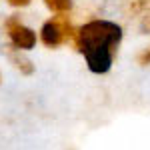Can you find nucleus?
<instances>
[{
  "label": "nucleus",
  "instance_id": "0eeeda50",
  "mask_svg": "<svg viewBox=\"0 0 150 150\" xmlns=\"http://www.w3.org/2000/svg\"><path fill=\"white\" fill-rule=\"evenodd\" d=\"M138 30H140V34H150V10H146L140 16Z\"/></svg>",
  "mask_w": 150,
  "mask_h": 150
},
{
  "label": "nucleus",
  "instance_id": "423d86ee",
  "mask_svg": "<svg viewBox=\"0 0 150 150\" xmlns=\"http://www.w3.org/2000/svg\"><path fill=\"white\" fill-rule=\"evenodd\" d=\"M146 10H150V0H130L126 8L130 16H142Z\"/></svg>",
  "mask_w": 150,
  "mask_h": 150
},
{
  "label": "nucleus",
  "instance_id": "9d476101",
  "mask_svg": "<svg viewBox=\"0 0 150 150\" xmlns=\"http://www.w3.org/2000/svg\"><path fill=\"white\" fill-rule=\"evenodd\" d=\"M0 84H2V72H0Z\"/></svg>",
  "mask_w": 150,
  "mask_h": 150
},
{
  "label": "nucleus",
  "instance_id": "20e7f679",
  "mask_svg": "<svg viewBox=\"0 0 150 150\" xmlns=\"http://www.w3.org/2000/svg\"><path fill=\"white\" fill-rule=\"evenodd\" d=\"M2 52L8 56L10 64L20 74H24V76H32L34 74V62L24 54V50H18V48H14L12 44H6V46H2Z\"/></svg>",
  "mask_w": 150,
  "mask_h": 150
},
{
  "label": "nucleus",
  "instance_id": "6e6552de",
  "mask_svg": "<svg viewBox=\"0 0 150 150\" xmlns=\"http://www.w3.org/2000/svg\"><path fill=\"white\" fill-rule=\"evenodd\" d=\"M136 62H138V66H150V46L144 48L136 56Z\"/></svg>",
  "mask_w": 150,
  "mask_h": 150
},
{
  "label": "nucleus",
  "instance_id": "1a4fd4ad",
  "mask_svg": "<svg viewBox=\"0 0 150 150\" xmlns=\"http://www.w3.org/2000/svg\"><path fill=\"white\" fill-rule=\"evenodd\" d=\"M10 2V6H14V8H24V6H28L32 0H8Z\"/></svg>",
  "mask_w": 150,
  "mask_h": 150
},
{
  "label": "nucleus",
  "instance_id": "f03ea898",
  "mask_svg": "<svg viewBox=\"0 0 150 150\" xmlns=\"http://www.w3.org/2000/svg\"><path fill=\"white\" fill-rule=\"evenodd\" d=\"M76 28L72 26L68 14H56L50 20L42 24L40 28V42L48 48H58L62 46L66 40H74Z\"/></svg>",
  "mask_w": 150,
  "mask_h": 150
},
{
  "label": "nucleus",
  "instance_id": "39448f33",
  "mask_svg": "<svg viewBox=\"0 0 150 150\" xmlns=\"http://www.w3.org/2000/svg\"><path fill=\"white\" fill-rule=\"evenodd\" d=\"M44 4L54 14H68L72 10V0H44Z\"/></svg>",
  "mask_w": 150,
  "mask_h": 150
},
{
  "label": "nucleus",
  "instance_id": "7ed1b4c3",
  "mask_svg": "<svg viewBox=\"0 0 150 150\" xmlns=\"http://www.w3.org/2000/svg\"><path fill=\"white\" fill-rule=\"evenodd\" d=\"M4 28H6V34L10 38V44L14 48H18V50H32L36 46V32L32 28H28L26 24H22L20 20V16H16V14H12L10 18H6V22H4Z\"/></svg>",
  "mask_w": 150,
  "mask_h": 150
},
{
  "label": "nucleus",
  "instance_id": "f257e3e1",
  "mask_svg": "<svg viewBox=\"0 0 150 150\" xmlns=\"http://www.w3.org/2000/svg\"><path fill=\"white\" fill-rule=\"evenodd\" d=\"M122 26L104 20V18H94L90 22L82 24L76 28L74 34V44L86 58V66L94 74H106L112 68L114 54L120 42H122Z\"/></svg>",
  "mask_w": 150,
  "mask_h": 150
}]
</instances>
